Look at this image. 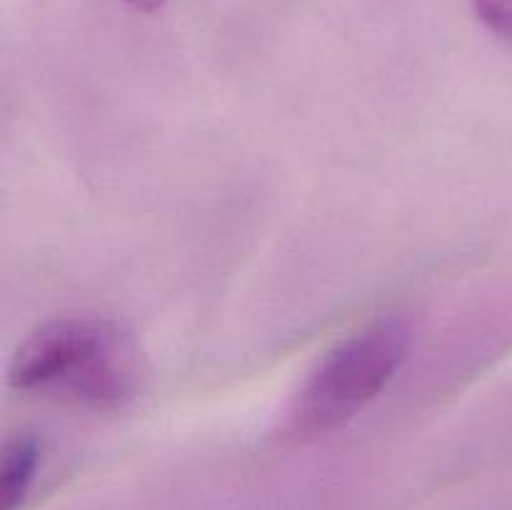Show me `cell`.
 Masks as SVG:
<instances>
[{
    "label": "cell",
    "mask_w": 512,
    "mask_h": 510,
    "mask_svg": "<svg viewBox=\"0 0 512 510\" xmlns=\"http://www.w3.org/2000/svg\"><path fill=\"white\" fill-rule=\"evenodd\" d=\"M8 383L110 413L135 398L138 360L128 335L110 320H53L20 343L8 365Z\"/></svg>",
    "instance_id": "obj_1"
},
{
    "label": "cell",
    "mask_w": 512,
    "mask_h": 510,
    "mask_svg": "<svg viewBox=\"0 0 512 510\" xmlns=\"http://www.w3.org/2000/svg\"><path fill=\"white\" fill-rule=\"evenodd\" d=\"M413 350V328L403 318L365 325L335 345L315 368L290 413L293 438H318L353 420L398 375Z\"/></svg>",
    "instance_id": "obj_2"
},
{
    "label": "cell",
    "mask_w": 512,
    "mask_h": 510,
    "mask_svg": "<svg viewBox=\"0 0 512 510\" xmlns=\"http://www.w3.org/2000/svg\"><path fill=\"white\" fill-rule=\"evenodd\" d=\"M40 463V443L33 433H18L5 443L0 465V510H15L35 478Z\"/></svg>",
    "instance_id": "obj_3"
},
{
    "label": "cell",
    "mask_w": 512,
    "mask_h": 510,
    "mask_svg": "<svg viewBox=\"0 0 512 510\" xmlns=\"http://www.w3.org/2000/svg\"><path fill=\"white\" fill-rule=\"evenodd\" d=\"M470 5L495 35L512 43V0H470Z\"/></svg>",
    "instance_id": "obj_4"
},
{
    "label": "cell",
    "mask_w": 512,
    "mask_h": 510,
    "mask_svg": "<svg viewBox=\"0 0 512 510\" xmlns=\"http://www.w3.org/2000/svg\"><path fill=\"white\" fill-rule=\"evenodd\" d=\"M125 3L138 10V13H155V10L163 8L165 0H125Z\"/></svg>",
    "instance_id": "obj_5"
}]
</instances>
